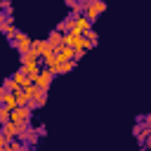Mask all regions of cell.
I'll list each match as a JSON object with an SVG mask.
<instances>
[{
	"label": "cell",
	"instance_id": "1",
	"mask_svg": "<svg viewBox=\"0 0 151 151\" xmlns=\"http://www.w3.org/2000/svg\"><path fill=\"white\" fill-rule=\"evenodd\" d=\"M12 47H14V50L19 52V57H21V54H26V52L33 47V38H28L24 31H19V33H17V38L12 40Z\"/></svg>",
	"mask_w": 151,
	"mask_h": 151
},
{
	"label": "cell",
	"instance_id": "2",
	"mask_svg": "<svg viewBox=\"0 0 151 151\" xmlns=\"http://www.w3.org/2000/svg\"><path fill=\"white\" fill-rule=\"evenodd\" d=\"M52 80H54V73H52L50 68H42V71L38 73L35 87H38V90H45V92H50V85H52Z\"/></svg>",
	"mask_w": 151,
	"mask_h": 151
},
{
	"label": "cell",
	"instance_id": "3",
	"mask_svg": "<svg viewBox=\"0 0 151 151\" xmlns=\"http://www.w3.org/2000/svg\"><path fill=\"white\" fill-rule=\"evenodd\" d=\"M104 9H106V2H101V0H94V2H90V5L85 7V17H87L90 21H94L99 14H104Z\"/></svg>",
	"mask_w": 151,
	"mask_h": 151
},
{
	"label": "cell",
	"instance_id": "4",
	"mask_svg": "<svg viewBox=\"0 0 151 151\" xmlns=\"http://www.w3.org/2000/svg\"><path fill=\"white\" fill-rule=\"evenodd\" d=\"M64 45H68V47H73V50H83V45H85V35L71 31V33H66V38H64Z\"/></svg>",
	"mask_w": 151,
	"mask_h": 151
},
{
	"label": "cell",
	"instance_id": "5",
	"mask_svg": "<svg viewBox=\"0 0 151 151\" xmlns=\"http://www.w3.org/2000/svg\"><path fill=\"white\" fill-rule=\"evenodd\" d=\"M90 28H92V21H90L85 14H80V17H76V19H73V31H76V33L85 35Z\"/></svg>",
	"mask_w": 151,
	"mask_h": 151
},
{
	"label": "cell",
	"instance_id": "6",
	"mask_svg": "<svg viewBox=\"0 0 151 151\" xmlns=\"http://www.w3.org/2000/svg\"><path fill=\"white\" fill-rule=\"evenodd\" d=\"M38 127H28V130H24V132H19V142H24L26 146H33V144H38Z\"/></svg>",
	"mask_w": 151,
	"mask_h": 151
},
{
	"label": "cell",
	"instance_id": "7",
	"mask_svg": "<svg viewBox=\"0 0 151 151\" xmlns=\"http://www.w3.org/2000/svg\"><path fill=\"white\" fill-rule=\"evenodd\" d=\"M31 50H33V52H38V57H40V59L54 52V50H52V45H50V40H33V47H31Z\"/></svg>",
	"mask_w": 151,
	"mask_h": 151
},
{
	"label": "cell",
	"instance_id": "8",
	"mask_svg": "<svg viewBox=\"0 0 151 151\" xmlns=\"http://www.w3.org/2000/svg\"><path fill=\"white\" fill-rule=\"evenodd\" d=\"M31 116H33V109H28V106H17V109L12 111V120H14V123L31 120Z\"/></svg>",
	"mask_w": 151,
	"mask_h": 151
},
{
	"label": "cell",
	"instance_id": "9",
	"mask_svg": "<svg viewBox=\"0 0 151 151\" xmlns=\"http://www.w3.org/2000/svg\"><path fill=\"white\" fill-rule=\"evenodd\" d=\"M0 132L7 137V142H12V139H17V137H19V125H17L14 120H9V123L0 125Z\"/></svg>",
	"mask_w": 151,
	"mask_h": 151
},
{
	"label": "cell",
	"instance_id": "10",
	"mask_svg": "<svg viewBox=\"0 0 151 151\" xmlns=\"http://www.w3.org/2000/svg\"><path fill=\"white\" fill-rule=\"evenodd\" d=\"M64 38H66V33H61V31H50V35H47V40H50V45H52V50L57 52L59 47H64Z\"/></svg>",
	"mask_w": 151,
	"mask_h": 151
},
{
	"label": "cell",
	"instance_id": "11",
	"mask_svg": "<svg viewBox=\"0 0 151 151\" xmlns=\"http://www.w3.org/2000/svg\"><path fill=\"white\" fill-rule=\"evenodd\" d=\"M0 33H2V35H7V38H9V42H12V40L17 38V33H19V31L14 28V21H0Z\"/></svg>",
	"mask_w": 151,
	"mask_h": 151
},
{
	"label": "cell",
	"instance_id": "12",
	"mask_svg": "<svg viewBox=\"0 0 151 151\" xmlns=\"http://www.w3.org/2000/svg\"><path fill=\"white\" fill-rule=\"evenodd\" d=\"M57 57H59V64H61V61H76V59H73V57H76V50L68 47V45H64V47L57 50Z\"/></svg>",
	"mask_w": 151,
	"mask_h": 151
},
{
	"label": "cell",
	"instance_id": "13",
	"mask_svg": "<svg viewBox=\"0 0 151 151\" xmlns=\"http://www.w3.org/2000/svg\"><path fill=\"white\" fill-rule=\"evenodd\" d=\"M132 132H134V137H137V139H139V142H142V144H144V142H146V137H149V134H151V130H149V127H146V125H142V123H137V125H134V130H132Z\"/></svg>",
	"mask_w": 151,
	"mask_h": 151
},
{
	"label": "cell",
	"instance_id": "14",
	"mask_svg": "<svg viewBox=\"0 0 151 151\" xmlns=\"http://www.w3.org/2000/svg\"><path fill=\"white\" fill-rule=\"evenodd\" d=\"M5 106H7L9 111H14V109L19 106V99H17V92H9V94L5 97Z\"/></svg>",
	"mask_w": 151,
	"mask_h": 151
},
{
	"label": "cell",
	"instance_id": "15",
	"mask_svg": "<svg viewBox=\"0 0 151 151\" xmlns=\"http://www.w3.org/2000/svg\"><path fill=\"white\" fill-rule=\"evenodd\" d=\"M12 78H14V80H17V85H19V87H24V85H26V83H31V80H28V76H26V73H24V71H21V66H19V71H17V73H14V76H12Z\"/></svg>",
	"mask_w": 151,
	"mask_h": 151
},
{
	"label": "cell",
	"instance_id": "16",
	"mask_svg": "<svg viewBox=\"0 0 151 151\" xmlns=\"http://www.w3.org/2000/svg\"><path fill=\"white\" fill-rule=\"evenodd\" d=\"M21 92H24L28 99H35V92H38V87H35V83H26V85L21 87Z\"/></svg>",
	"mask_w": 151,
	"mask_h": 151
},
{
	"label": "cell",
	"instance_id": "17",
	"mask_svg": "<svg viewBox=\"0 0 151 151\" xmlns=\"http://www.w3.org/2000/svg\"><path fill=\"white\" fill-rule=\"evenodd\" d=\"M12 120V111L5 106V104H0V125H5V123H9Z\"/></svg>",
	"mask_w": 151,
	"mask_h": 151
},
{
	"label": "cell",
	"instance_id": "18",
	"mask_svg": "<svg viewBox=\"0 0 151 151\" xmlns=\"http://www.w3.org/2000/svg\"><path fill=\"white\" fill-rule=\"evenodd\" d=\"M73 66H76V61H61V64L57 66V76H61V73H68V71H73Z\"/></svg>",
	"mask_w": 151,
	"mask_h": 151
},
{
	"label": "cell",
	"instance_id": "19",
	"mask_svg": "<svg viewBox=\"0 0 151 151\" xmlns=\"http://www.w3.org/2000/svg\"><path fill=\"white\" fill-rule=\"evenodd\" d=\"M2 87H5L7 92H17V90H21V87L17 85V80H14V78H5V83H2Z\"/></svg>",
	"mask_w": 151,
	"mask_h": 151
},
{
	"label": "cell",
	"instance_id": "20",
	"mask_svg": "<svg viewBox=\"0 0 151 151\" xmlns=\"http://www.w3.org/2000/svg\"><path fill=\"white\" fill-rule=\"evenodd\" d=\"M45 101H47V92H45V90H38V92H35V104H38V109L45 106Z\"/></svg>",
	"mask_w": 151,
	"mask_h": 151
},
{
	"label": "cell",
	"instance_id": "21",
	"mask_svg": "<svg viewBox=\"0 0 151 151\" xmlns=\"http://www.w3.org/2000/svg\"><path fill=\"white\" fill-rule=\"evenodd\" d=\"M85 38H87V40H92V42L97 45V31H94V28H90V31L85 33Z\"/></svg>",
	"mask_w": 151,
	"mask_h": 151
},
{
	"label": "cell",
	"instance_id": "22",
	"mask_svg": "<svg viewBox=\"0 0 151 151\" xmlns=\"http://www.w3.org/2000/svg\"><path fill=\"white\" fill-rule=\"evenodd\" d=\"M7 94H9V92H7L5 87H0V104H5V97H7Z\"/></svg>",
	"mask_w": 151,
	"mask_h": 151
},
{
	"label": "cell",
	"instance_id": "23",
	"mask_svg": "<svg viewBox=\"0 0 151 151\" xmlns=\"http://www.w3.org/2000/svg\"><path fill=\"white\" fill-rule=\"evenodd\" d=\"M83 57H85V50H76V57H73V59L78 61V59H83Z\"/></svg>",
	"mask_w": 151,
	"mask_h": 151
},
{
	"label": "cell",
	"instance_id": "24",
	"mask_svg": "<svg viewBox=\"0 0 151 151\" xmlns=\"http://www.w3.org/2000/svg\"><path fill=\"white\" fill-rule=\"evenodd\" d=\"M144 125L151 130V113H149V116H144Z\"/></svg>",
	"mask_w": 151,
	"mask_h": 151
},
{
	"label": "cell",
	"instance_id": "25",
	"mask_svg": "<svg viewBox=\"0 0 151 151\" xmlns=\"http://www.w3.org/2000/svg\"><path fill=\"white\" fill-rule=\"evenodd\" d=\"M2 146H7V137L0 132V149H2Z\"/></svg>",
	"mask_w": 151,
	"mask_h": 151
},
{
	"label": "cell",
	"instance_id": "26",
	"mask_svg": "<svg viewBox=\"0 0 151 151\" xmlns=\"http://www.w3.org/2000/svg\"><path fill=\"white\" fill-rule=\"evenodd\" d=\"M144 149H146V151H151V134L146 137V142H144Z\"/></svg>",
	"mask_w": 151,
	"mask_h": 151
},
{
	"label": "cell",
	"instance_id": "27",
	"mask_svg": "<svg viewBox=\"0 0 151 151\" xmlns=\"http://www.w3.org/2000/svg\"><path fill=\"white\" fill-rule=\"evenodd\" d=\"M2 9H5V12H12V5H9V2L5 0V2H2Z\"/></svg>",
	"mask_w": 151,
	"mask_h": 151
},
{
	"label": "cell",
	"instance_id": "28",
	"mask_svg": "<svg viewBox=\"0 0 151 151\" xmlns=\"http://www.w3.org/2000/svg\"><path fill=\"white\" fill-rule=\"evenodd\" d=\"M78 2H80L83 7H87V5H90V2H94V0H78Z\"/></svg>",
	"mask_w": 151,
	"mask_h": 151
},
{
	"label": "cell",
	"instance_id": "29",
	"mask_svg": "<svg viewBox=\"0 0 151 151\" xmlns=\"http://www.w3.org/2000/svg\"><path fill=\"white\" fill-rule=\"evenodd\" d=\"M142 151H146V149H142Z\"/></svg>",
	"mask_w": 151,
	"mask_h": 151
},
{
	"label": "cell",
	"instance_id": "30",
	"mask_svg": "<svg viewBox=\"0 0 151 151\" xmlns=\"http://www.w3.org/2000/svg\"><path fill=\"white\" fill-rule=\"evenodd\" d=\"M101 2H106V0H101Z\"/></svg>",
	"mask_w": 151,
	"mask_h": 151
}]
</instances>
